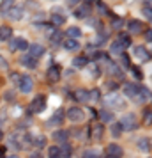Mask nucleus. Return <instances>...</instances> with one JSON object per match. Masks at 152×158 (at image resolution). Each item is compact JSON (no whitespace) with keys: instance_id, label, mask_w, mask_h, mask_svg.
I'll use <instances>...</instances> for the list:
<instances>
[{"instance_id":"nucleus-1","label":"nucleus","mask_w":152,"mask_h":158,"mask_svg":"<svg viewBox=\"0 0 152 158\" xmlns=\"http://www.w3.org/2000/svg\"><path fill=\"white\" fill-rule=\"evenodd\" d=\"M103 103H104L106 107H110V108H124L126 107V101H122L120 100V96L115 94V93L104 96V98H103Z\"/></svg>"},{"instance_id":"nucleus-2","label":"nucleus","mask_w":152,"mask_h":158,"mask_svg":"<svg viewBox=\"0 0 152 158\" xmlns=\"http://www.w3.org/2000/svg\"><path fill=\"white\" fill-rule=\"evenodd\" d=\"M120 126H122V131L124 130H127V131H133V130L138 128V119L134 114H126L122 117V121L119 123Z\"/></svg>"},{"instance_id":"nucleus-3","label":"nucleus","mask_w":152,"mask_h":158,"mask_svg":"<svg viewBox=\"0 0 152 158\" xmlns=\"http://www.w3.org/2000/svg\"><path fill=\"white\" fill-rule=\"evenodd\" d=\"M44 108H46V96L44 94H37L36 98L32 100V103H30V112L39 114V112H43Z\"/></svg>"},{"instance_id":"nucleus-4","label":"nucleus","mask_w":152,"mask_h":158,"mask_svg":"<svg viewBox=\"0 0 152 158\" xmlns=\"http://www.w3.org/2000/svg\"><path fill=\"white\" fill-rule=\"evenodd\" d=\"M64 115L67 117V119H69V121H72V123H80V121H83V117H85V112H83L80 107H71Z\"/></svg>"},{"instance_id":"nucleus-5","label":"nucleus","mask_w":152,"mask_h":158,"mask_svg":"<svg viewBox=\"0 0 152 158\" xmlns=\"http://www.w3.org/2000/svg\"><path fill=\"white\" fill-rule=\"evenodd\" d=\"M18 87H20V91H21L23 94H29L30 91L34 89V80H32V77L23 75L21 78H20V82H18Z\"/></svg>"},{"instance_id":"nucleus-6","label":"nucleus","mask_w":152,"mask_h":158,"mask_svg":"<svg viewBox=\"0 0 152 158\" xmlns=\"http://www.w3.org/2000/svg\"><path fill=\"white\" fill-rule=\"evenodd\" d=\"M124 94L131 98V100L134 101H140V85L136 84H127V85H124Z\"/></svg>"},{"instance_id":"nucleus-7","label":"nucleus","mask_w":152,"mask_h":158,"mask_svg":"<svg viewBox=\"0 0 152 158\" xmlns=\"http://www.w3.org/2000/svg\"><path fill=\"white\" fill-rule=\"evenodd\" d=\"M60 75H62V69H60V66H51L50 69L46 71V80L50 82V84H55L60 80Z\"/></svg>"},{"instance_id":"nucleus-8","label":"nucleus","mask_w":152,"mask_h":158,"mask_svg":"<svg viewBox=\"0 0 152 158\" xmlns=\"http://www.w3.org/2000/svg\"><path fill=\"white\" fill-rule=\"evenodd\" d=\"M9 50L11 52H16V50H29V43H27V39H23V37H16L11 41L9 44Z\"/></svg>"},{"instance_id":"nucleus-9","label":"nucleus","mask_w":152,"mask_h":158,"mask_svg":"<svg viewBox=\"0 0 152 158\" xmlns=\"http://www.w3.org/2000/svg\"><path fill=\"white\" fill-rule=\"evenodd\" d=\"M23 15H25V9H23V6H13V7L7 11V16L11 18V20H14V22L21 20Z\"/></svg>"},{"instance_id":"nucleus-10","label":"nucleus","mask_w":152,"mask_h":158,"mask_svg":"<svg viewBox=\"0 0 152 158\" xmlns=\"http://www.w3.org/2000/svg\"><path fill=\"white\" fill-rule=\"evenodd\" d=\"M29 52H30L29 57H32L34 60H37L39 57H43L44 46H43V44H37V43H32V44H29Z\"/></svg>"},{"instance_id":"nucleus-11","label":"nucleus","mask_w":152,"mask_h":158,"mask_svg":"<svg viewBox=\"0 0 152 158\" xmlns=\"http://www.w3.org/2000/svg\"><path fill=\"white\" fill-rule=\"evenodd\" d=\"M122 148L120 146H117V144H110L108 148H106V155H108L110 158H120L122 156Z\"/></svg>"},{"instance_id":"nucleus-12","label":"nucleus","mask_w":152,"mask_h":158,"mask_svg":"<svg viewBox=\"0 0 152 158\" xmlns=\"http://www.w3.org/2000/svg\"><path fill=\"white\" fill-rule=\"evenodd\" d=\"M134 57L147 62V60H150V52L147 50L145 46H136V48H134Z\"/></svg>"},{"instance_id":"nucleus-13","label":"nucleus","mask_w":152,"mask_h":158,"mask_svg":"<svg viewBox=\"0 0 152 158\" xmlns=\"http://www.w3.org/2000/svg\"><path fill=\"white\" fill-rule=\"evenodd\" d=\"M127 27H129V34H140V32L145 29L143 23L140 22V20H131V22L127 23Z\"/></svg>"},{"instance_id":"nucleus-14","label":"nucleus","mask_w":152,"mask_h":158,"mask_svg":"<svg viewBox=\"0 0 152 158\" xmlns=\"http://www.w3.org/2000/svg\"><path fill=\"white\" fill-rule=\"evenodd\" d=\"M64 112L62 110H57L53 117H50V121H48V126H60V123L64 121Z\"/></svg>"},{"instance_id":"nucleus-15","label":"nucleus","mask_w":152,"mask_h":158,"mask_svg":"<svg viewBox=\"0 0 152 158\" xmlns=\"http://www.w3.org/2000/svg\"><path fill=\"white\" fill-rule=\"evenodd\" d=\"M67 139H69V131H65V130H57V131H53V140L55 142H67Z\"/></svg>"},{"instance_id":"nucleus-16","label":"nucleus","mask_w":152,"mask_h":158,"mask_svg":"<svg viewBox=\"0 0 152 158\" xmlns=\"http://www.w3.org/2000/svg\"><path fill=\"white\" fill-rule=\"evenodd\" d=\"M88 11H90V2H87V4H83L81 7L76 9V11H74V16H76V18H85V16L88 15Z\"/></svg>"},{"instance_id":"nucleus-17","label":"nucleus","mask_w":152,"mask_h":158,"mask_svg":"<svg viewBox=\"0 0 152 158\" xmlns=\"http://www.w3.org/2000/svg\"><path fill=\"white\" fill-rule=\"evenodd\" d=\"M58 149H60V156H62V158H71L72 148H71V144H69V142H64Z\"/></svg>"},{"instance_id":"nucleus-18","label":"nucleus","mask_w":152,"mask_h":158,"mask_svg":"<svg viewBox=\"0 0 152 158\" xmlns=\"http://www.w3.org/2000/svg\"><path fill=\"white\" fill-rule=\"evenodd\" d=\"M117 43L120 44L124 50H126L127 46H131V36H129V34H119V39H117Z\"/></svg>"},{"instance_id":"nucleus-19","label":"nucleus","mask_w":152,"mask_h":158,"mask_svg":"<svg viewBox=\"0 0 152 158\" xmlns=\"http://www.w3.org/2000/svg\"><path fill=\"white\" fill-rule=\"evenodd\" d=\"M13 36V29L7 27V25H4V27H0V41H6L9 37Z\"/></svg>"},{"instance_id":"nucleus-20","label":"nucleus","mask_w":152,"mask_h":158,"mask_svg":"<svg viewBox=\"0 0 152 158\" xmlns=\"http://www.w3.org/2000/svg\"><path fill=\"white\" fill-rule=\"evenodd\" d=\"M87 64H88V59H87V57H83V55L72 59V66H74V68H85Z\"/></svg>"},{"instance_id":"nucleus-21","label":"nucleus","mask_w":152,"mask_h":158,"mask_svg":"<svg viewBox=\"0 0 152 158\" xmlns=\"http://www.w3.org/2000/svg\"><path fill=\"white\" fill-rule=\"evenodd\" d=\"M64 22H65L64 15H51V25L53 27H60V25H64Z\"/></svg>"},{"instance_id":"nucleus-22","label":"nucleus","mask_w":152,"mask_h":158,"mask_svg":"<svg viewBox=\"0 0 152 158\" xmlns=\"http://www.w3.org/2000/svg\"><path fill=\"white\" fill-rule=\"evenodd\" d=\"M74 98H76V101H88V91L78 89V91H74Z\"/></svg>"},{"instance_id":"nucleus-23","label":"nucleus","mask_w":152,"mask_h":158,"mask_svg":"<svg viewBox=\"0 0 152 158\" xmlns=\"http://www.w3.org/2000/svg\"><path fill=\"white\" fill-rule=\"evenodd\" d=\"M64 48L65 50H78L80 48V43L76 39H67V41H64Z\"/></svg>"},{"instance_id":"nucleus-24","label":"nucleus","mask_w":152,"mask_h":158,"mask_svg":"<svg viewBox=\"0 0 152 158\" xmlns=\"http://www.w3.org/2000/svg\"><path fill=\"white\" fill-rule=\"evenodd\" d=\"M67 36H69V39H78V37H81V29L71 27V29H67Z\"/></svg>"},{"instance_id":"nucleus-25","label":"nucleus","mask_w":152,"mask_h":158,"mask_svg":"<svg viewBox=\"0 0 152 158\" xmlns=\"http://www.w3.org/2000/svg\"><path fill=\"white\" fill-rule=\"evenodd\" d=\"M138 148L142 151H150V139H140L138 140Z\"/></svg>"},{"instance_id":"nucleus-26","label":"nucleus","mask_w":152,"mask_h":158,"mask_svg":"<svg viewBox=\"0 0 152 158\" xmlns=\"http://www.w3.org/2000/svg\"><path fill=\"white\" fill-rule=\"evenodd\" d=\"M94 133H92V137H94L95 140H99V139H101L103 137V133H104V126H103V124H97V126H94Z\"/></svg>"},{"instance_id":"nucleus-27","label":"nucleus","mask_w":152,"mask_h":158,"mask_svg":"<svg viewBox=\"0 0 152 158\" xmlns=\"http://www.w3.org/2000/svg\"><path fill=\"white\" fill-rule=\"evenodd\" d=\"M21 64H25L27 68H36L37 60H34V59L29 57V55H25V57H21Z\"/></svg>"},{"instance_id":"nucleus-28","label":"nucleus","mask_w":152,"mask_h":158,"mask_svg":"<svg viewBox=\"0 0 152 158\" xmlns=\"http://www.w3.org/2000/svg\"><path fill=\"white\" fill-rule=\"evenodd\" d=\"M99 119H101L103 123H108V121L113 119V114L108 112V110H101V112H99Z\"/></svg>"},{"instance_id":"nucleus-29","label":"nucleus","mask_w":152,"mask_h":158,"mask_svg":"<svg viewBox=\"0 0 152 158\" xmlns=\"http://www.w3.org/2000/svg\"><path fill=\"white\" fill-rule=\"evenodd\" d=\"M110 73H111L113 77H117V78H122V77H124V73L120 71V68L115 66V64H110Z\"/></svg>"},{"instance_id":"nucleus-30","label":"nucleus","mask_w":152,"mask_h":158,"mask_svg":"<svg viewBox=\"0 0 152 158\" xmlns=\"http://www.w3.org/2000/svg\"><path fill=\"white\" fill-rule=\"evenodd\" d=\"M48 158H60V149L58 146H51L48 149Z\"/></svg>"},{"instance_id":"nucleus-31","label":"nucleus","mask_w":152,"mask_h":158,"mask_svg":"<svg viewBox=\"0 0 152 158\" xmlns=\"http://www.w3.org/2000/svg\"><path fill=\"white\" fill-rule=\"evenodd\" d=\"M129 69H131V73H133V77H134L136 80H142V78H143V73H142V69H140L138 66H131Z\"/></svg>"},{"instance_id":"nucleus-32","label":"nucleus","mask_w":152,"mask_h":158,"mask_svg":"<svg viewBox=\"0 0 152 158\" xmlns=\"http://www.w3.org/2000/svg\"><path fill=\"white\" fill-rule=\"evenodd\" d=\"M13 6H14V4H13L11 0H6V2H2V4H0V13L7 15V11H9L11 7H13Z\"/></svg>"},{"instance_id":"nucleus-33","label":"nucleus","mask_w":152,"mask_h":158,"mask_svg":"<svg viewBox=\"0 0 152 158\" xmlns=\"http://www.w3.org/2000/svg\"><path fill=\"white\" fill-rule=\"evenodd\" d=\"M111 53H113V55H122V53H124V48L115 41V43L111 44Z\"/></svg>"},{"instance_id":"nucleus-34","label":"nucleus","mask_w":152,"mask_h":158,"mask_svg":"<svg viewBox=\"0 0 152 158\" xmlns=\"http://www.w3.org/2000/svg\"><path fill=\"white\" fill-rule=\"evenodd\" d=\"M99 156V153L95 149H87V151H83V155H81V158H97Z\"/></svg>"},{"instance_id":"nucleus-35","label":"nucleus","mask_w":152,"mask_h":158,"mask_svg":"<svg viewBox=\"0 0 152 158\" xmlns=\"http://www.w3.org/2000/svg\"><path fill=\"white\" fill-rule=\"evenodd\" d=\"M60 39H62V32H60V30H55V32L50 36V41H51L53 44H57Z\"/></svg>"},{"instance_id":"nucleus-36","label":"nucleus","mask_w":152,"mask_h":158,"mask_svg":"<svg viewBox=\"0 0 152 158\" xmlns=\"http://www.w3.org/2000/svg\"><path fill=\"white\" fill-rule=\"evenodd\" d=\"M88 100H92V101H99V100H101V93H99L97 89L90 91V93H88Z\"/></svg>"},{"instance_id":"nucleus-37","label":"nucleus","mask_w":152,"mask_h":158,"mask_svg":"<svg viewBox=\"0 0 152 158\" xmlns=\"http://www.w3.org/2000/svg\"><path fill=\"white\" fill-rule=\"evenodd\" d=\"M120 133H122V126H120L119 123L113 124V126H111V135L113 137H120Z\"/></svg>"},{"instance_id":"nucleus-38","label":"nucleus","mask_w":152,"mask_h":158,"mask_svg":"<svg viewBox=\"0 0 152 158\" xmlns=\"http://www.w3.org/2000/svg\"><path fill=\"white\" fill-rule=\"evenodd\" d=\"M99 71H101V69H99L95 64H90V75H92L94 78H97V77H99Z\"/></svg>"},{"instance_id":"nucleus-39","label":"nucleus","mask_w":152,"mask_h":158,"mask_svg":"<svg viewBox=\"0 0 152 158\" xmlns=\"http://www.w3.org/2000/svg\"><path fill=\"white\" fill-rule=\"evenodd\" d=\"M124 22H122V18H113V22H111V27L113 29H119V27H122Z\"/></svg>"},{"instance_id":"nucleus-40","label":"nucleus","mask_w":152,"mask_h":158,"mask_svg":"<svg viewBox=\"0 0 152 158\" xmlns=\"http://www.w3.org/2000/svg\"><path fill=\"white\" fill-rule=\"evenodd\" d=\"M120 57H122V64L126 66V68H131V60H129V55H127V53H122Z\"/></svg>"},{"instance_id":"nucleus-41","label":"nucleus","mask_w":152,"mask_h":158,"mask_svg":"<svg viewBox=\"0 0 152 158\" xmlns=\"http://www.w3.org/2000/svg\"><path fill=\"white\" fill-rule=\"evenodd\" d=\"M97 11L99 13H106V15H110V11H108V7L103 4V2H97Z\"/></svg>"},{"instance_id":"nucleus-42","label":"nucleus","mask_w":152,"mask_h":158,"mask_svg":"<svg viewBox=\"0 0 152 158\" xmlns=\"http://www.w3.org/2000/svg\"><path fill=\"white\" fill-rule=\"evenodd\" d=\"M44 144H46V139H44L43 135H41V137H37V139H36V146H37V148H43Z\"/></svg>"},{"instance_id":"nucleus-43","label":"nucleus","mask_w":152,"mask_h":158,"mask_svg":"<svg viewBox=\"0 0 152 158\" xmlns=\"http://www.w3.org/2000/svg\"><path fill=\"white\" fill-rule=\"evenodd\" d=\"M143 119H145L147 123H150V107H147V108L143 110Z\"/></svg>"},{"instance_id":"nucleus-44","label":"nucleus","mask_w":152,"mask_h":158,"mask_svg":"<svg viewBox=\"0 0 152 158\" xmlns=\"http://www.w3.org/2000/svg\"><path fill=\"white\" fill-rule=\"evenodd\" d=\"M145 39H147V43H150V41H152V30L150 29L145 30Z\"/></svg>"},{"instance_id":"nucleus-45","label":"nucleus","mask_w":152,"mask_h":158,"mask_svg":"<svg viewBox=\"0 0 152 158\" xmlns=\"http://www.w3.org/2000/svg\"><path fill=\"white\" fill-rule=\"evenodd\" d=\"M29 158H44V156L41 155V153H32V155H30Z\"/></svg>"},{"instance_id":"nucleus-46","label":"nucleus","mask_w":152,"mask_h":158,"mask_svg":"<svg viewBox=\"0 0 152 158\" xmlns=\"http://www.w3.org/2000/svg\"><path fill=\"white\" fill-rule=\"evenodd\" d=\"M0 158H6V148H0Z\"/></svg>"},{"instance_id":"nucleus-47","label":"nucleus","mask_w":152,"mask_h":158,"mask_svg":"<svg viewBox=\"0 0 152 158\" xmlns=\"http://www.w3.org/2000/svg\"><path fill=\"white\" fill-rule=\"evenodd\" d=\"M88 114H90V117H95V115H97L94 108H88Z\"/></svg>"},{"instance_id":"nucleus-48","label":"nucleus","mask_w":152,"mask_h":158,"mask_svg":"<svg viewBox=\"0 0 152 158\" xmlns=\"http://www.w3.org/2000/svg\"><path fill=\"white\" fill-rule=\"evenodd\" d=\"M108 87L110 89H117V84L115 82H108Z\"/></svg>"},{"instance_id":"nucleus-49","label":"nucleus","mask_w":152,"mask_h":158,"mask_svg":"<svg viewBox=\"0 0 152 158\" xmlns=\"http://www.w3.org/2000/svg\"><path fill=\"white\" fill-rule=\"evenodd\" d=\"M6 158H20L18 155H11V156H6Z\"/></svg>"},{"instance_id":"nucleus-50","label":"nucleus","mask_w":152,"mask_h":158,"mask_svg":"<svg viewBox=\"0 0 152 158\" xmlns=\"http://www.w3.org/2000/svg\"><path fill=\"white\" fill-rule=\"evenodd\" d=\"M2 139H4V133H2V130H0V140H2Z\"/></svg>"}]
</instances>
